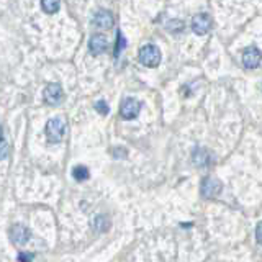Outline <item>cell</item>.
<instances>
[{"mask_svg": "<svg viewBox=\"0 0 262 262\" xmlns=\"http://www.w3.org/2000/svg\"><path fill=\"white\" fill-rule=\"evenodd\" d=\"M66 129H68V125L62 118H53L46 123V138H48V143H61L62 138L66 135Z\"/></svg>", "mask_w": 262, "mask_h": 262, "instance_id": "6da1fadb", "label": "cell"}, {"mask_svg": "<svg viewBox=\"0 0 262 262\" xmlns=\"http://www.w3.org/2000/svg\"><path fill=\"white\" fill-rule=\"evenodd\" d=\"M139 62L146 68H158L161 62V51L158 46L146 45L139 49Z\"/></svg>", "mask_w": 262, "mask_h": 262, "instance_id": "7a4b0ae2", "label": "cell"}, {"mask_svg": "<svg viewBox=\"0 0 262 262\" xmlns=\"http://www.w3.org/2000/svg\"><path fill=\"white\" fill-rule=\"evenodd\" d=\"M221 188H223V185H221V182L218 179L207 177V179L202 180L200 193H202L203 199H215V196H218L221 193Z\"/></svg>", "mask_w": 262, "mask_h": 262, "instance_id": "3957f363", "label": "cell"}, {"mask_svg": "<svg viewBox=\"0 0 262 262\" xmlns=\"http://www.w3.org/2000/svg\"><path fill=\"white\" fill-rule=\"evenodd\" d=\"M141 112V103L136 98H125L120 106V115L125 120H135Z\"/></svg>", "mask_w": 262, "mask_h": 262, "instance_id": "277c9868", "label": "cell"}, {"mask_svg": "<svg viewBox=\"0 0 262 262\" xmlns=\"http://www.w3.org/2000/svg\"><path fill=\"white\" fill-rule=\"evenodd\" d=\"M43 98L48 105L51 106H57L64 98V92H62V87L59 84H49L46 85L45 92H43Z\"/></svg>", "mask_w": 262, "mask_h": 262, "instance_id": "5b68a950", "label": "cell"}, {"mask_svg": "<svg viewBox=\"0 0 262 262\" xmlns=\"http://www.w3.org/2000/svg\"><path fill=\"white\" fill-rule=\"evenodd\" d=\"M192 30L195 35H207V33L211 30V18L208 13H199L193 16L192 20Z\"/></svg>", "mask_w": 262, "mask_h": 262, "instance_id": "8992f818", "label": "cell"}, {"mask_svg": "<svg viewBox=\"0 0 262 262\" xmlns=\"http://www.w3.org/2000/svg\"><path fill=\"white\" fill-rule=\"evenodd\" d=\"M262 61V53L256 46H251V48H246L244 53H243V64L246 66L248 69H256L257 66Z\"/></svg>", "mask_w": 262, "mask_h": 262, "instance_id": "52a82bcc", "label": "cell"}, {"mask_svg": "<svg viewBox=\"0 0 262 262\" xmlns=\"http://www.w3.org/2000/svg\"><path fill=\"white\" fill-rule=\"evenodd\" d=\"M10 239L15 246H25L30 239V229L23 225H13L10 228Z\"/></svg>", "mask_w": 262, "mask_h": 262, "instance_id": "ba28073f", "label": "cell"}, {"mask_svg": "<svg viewBox=\"0 0 262 262\" xmlns=\"http://www.w3.org/2000/svg\"><path fill=\"white\" fill-rule=\"evenodd\" d=\"M94 25H95L97 28H103V30L113 28V25H115L113 13L108 12V10H98L94 15Z\"/></svg>", "mask_w": 262, "mask_h": 262, "instance_id": "9c48e42d", "label": "cell"}, {"mask_svg": "<svg viewBox=\"0 0 262 262\" xmlns=\"http://www.w3.org/2000/svg\"><path fill=\"white\" fill-rule=\"evenodd\" d=\"M106 48H108V41H106L105 36H102V35H92V38H90V41H89L90 53H92L94 56H98V54L105 53Z\"/></svg>", "mask_w": 262, "mask_h": 262, "instance_id": "30bf717a", "label": "cell"}, {"mask_svg": "<svg viewBox=\"0 0 262 262\" xmlns=\"http://www.w3.org/2000/svg\"><path fill=\"white\" fill-rule=\"evenodd\" d=\"M59 7H61V0H41V8L49 15L56 13L59 10Z\"/></svg>", "mask_w": 262, "mask_h": 262, "instance_id": "8fae6325", "label": "cell"}, {"mask_svg": "<svg viewBox=\"0 0 262 262\" xmlns=\"http://www.w3.org/2000/svg\"><path fill=\"white\" fill-rule=\"evenodd\" d=\"M193 164H195V166H199V167L207 166V164H208V154H207V151L195 149V152H193Z\"/></svg>", "mask_w": 262, "mask_h": 262, "instance_id": "7c38bea8", "label": "cell"}, {"mask_svg": "<svg viewBox=\"0 0 262 262\" xmlns=\"http://www.w3.org/2000/svg\"><path fill=\"white\" fill-rule=\"evenodd\" d=\"M72 174H74V179H76V180H80V182H82V180H85V179L90 177L89 169H87L85 166H77V167H74Z\"/></svg>", "mask_w": 262, "mask_h": 262, "instance_id": "4fadbf2b", "label": "cell"}, {"mask_svg": "<svg viewBox=\"0 0 262 262\" xmlns=\"http://www.w3.org/2000/svg\"><path fill=\"white\" fill-rule=\"evenodd\" d=\"M117 36H118V41H117V46H115V56H120L121 49L126 46V39L123 38L121 31H118V33H117Z\"/></svg>", "mask_w": 262, "mask_h": 262, "instance_id": "5bb4252c", "label": "cell"}, {"mask_svg": "<svg viewBox=\"0 0 262 262\" xmlns=\"http://www.w3.org/2000/svg\"><path fill=\"white\" fill-rule=\"evenodd\" d=\"M8 152H10V147H8L7 141H4V139H2V138H0V161H4V159H7V156H8Z\"/></svg>", "mask_w": 262, "mask_h": 262, "instance_id": "9a60e30c", "label": "cell"}, {"mask_svg": "<svg viewBox=\"0 0 262 262\" xmlns=\"http://www.w3.org/2000/svg\"><path fill=\"white\" fill-rule=\"evenodd\" d=\"M95 110L98 113H102V115H108L110 108H108V105H106V102H97L95 103Z\"/></svg>", "mask_w": 262, "mask_h": 262, "instance_id": "2e32d148", "label": "cell"}, {"mask_svg": "<svg viewBox=\"0 0 262 262\" xmlns=\"http://www.w3.org/2000/svg\"><path fill=\"white\" fill-rule=\"evenodd\" d=\"M256 239L262 246V221H260V223L257 225V228H256Z\"/></svg>", "mask_w": 262, "mask_h": 262, "instance_id": "e0dca14e", "label": "cell"}, {"mask_svg": "<svg viewBox=\"0 0 262 262\" xmlns=\"http://www.w3.org/2000/svg\"><path fill=\"white\" fill-rule=\"evenodd\" d=\"M33 256H28V254H20L18 256V260H31Z\"/></svg>", "mask_w": 262, "mask_h": 262, "instance_id": "ac0fdd59", "label": "cell"}, {"mask_svg": "<svg viewBox=\"0 0 262 262\" xmlns=\"http://www.w3.org/2000/svg\"><path fill=\"white\" fill-rule=\"evenodd\" d=\"M0 138H2V126H0Z\"/></svg>", "mask_w": 262, "mask_h": 262, "instance_id": "d6986e66", "label": "cell"}]
</instances>
